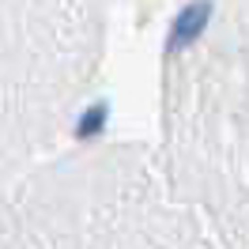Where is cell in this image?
I'll return each mask as SVG.
<instances>
[{
  "instance_id": "6da1fadb",
  "label": "cell",
  "mask_w": 249,
  "mask_h": 249,
  "mask_svg": "<svg viewBox=\"0 0 249 249\" xmlns=\"http://www.w3.org/2000/svg\"><path fill=\"white\" fill-rule=\"evenodd\" d=\"M208 19H212V0H193L189 8H181L178 19H174V27H170V38H166V53L193 46V42L204 34Z\"/></svg>"
},
{
  "instance_id": "7a4b0ae2",
  "label": "cell",
  "mask_w": 249,
  "mask_h": 249,
  "mask_svg": "<svg viewBox=\"0 0 249 249\" xmlns=\"http://www.w3.org/2000/svg\"><path fill=\"white\" fill-rule=\"evenodd\" d=\"M102 124H106V106L98 102V106H91L83 117H79V124H76V136L79 140H87V136H98L102 132Z\"/></svg>"
}]
</instances>
